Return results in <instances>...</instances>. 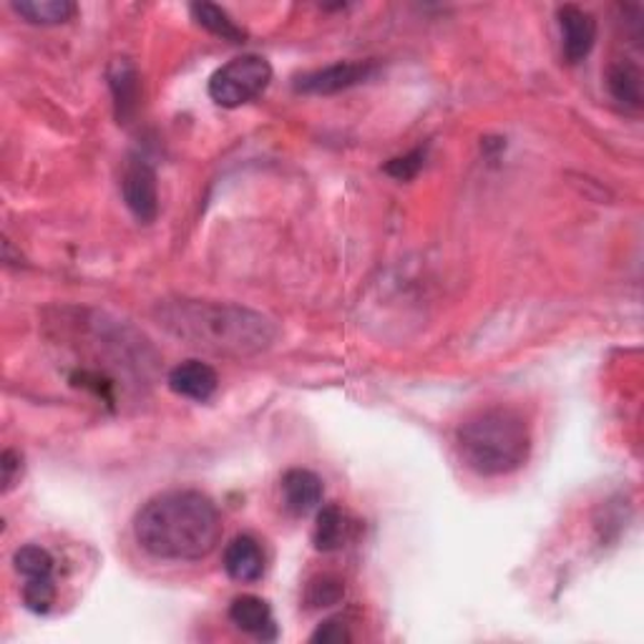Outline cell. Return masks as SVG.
Returning <instances> with one entry per match:
<instances>
[{"label":"cell","instance_id":"6da1fadb","mask_svg":"<svg viewBox=\"0 0 644 644\" xmlns=\"http://www.w3.org/2000/svg\"><path fill=\"white\" fill-rule=\"evenodd\" d=\"M134 536L157 559L199 561L220 544L222 517L201 491H166L141 506L134 519Z\"/></svg>","mask_w":644,"mask_h":644},{"label":"cell","instance_id":"7a4b0ae2","mask_svg":"<svg viewBox=\"0 0 644 644\" xmlns=\"http://www.w3.org/2000/svg\"><path fill=\"white\" fill-rule=\"evenodd\" d=\"M159 322L179 340L214 356L249 358L275 343L277 330L260 312L230 302L174 300L161 302Z\"/></svg>","mask_w":644,"mask_h":644},{"label":"cell","instance_id":"3957f363","mask_svg":"<svg viewBox=\"0 0 644 644\" xmlns=\"http://www.w3.org/2000/svg\"><path fill=\"white\" fill-rule=\"evenodd\" d=\"M456 443L461 461L483 479L509 476L531 454L529 425L511 408H486L466 418Z\"/></svg>","mask_w":644,"mask_h":644},{"label":"cell","instance_id":"277c9868","mask_svg":"<svg viewBox=\"0 0 644 644\" xmlns=\"http://www.w3.org/2000/svg\"><path fill=\"white\" fill-rule=\"evenodd\" d=\"M270 81V61L257 53H247L214 71L212 78H209V96H212L216 107L237 109L268 91Z\"/></svg>","mask_w":644,"mask_h":644},{"label":"cell","instance_id":"5b68a950","mask_svg":"<svg viewBox=\"0 0 644 644\" xmlns=\"http://www.w3.org/2000/svg\"><path fill=\"white\" fill-rule=\"evenodd\" d=\"M377 66L373 61H340L333 66L310 71L295 81V91L300 94H315V96H330L348 91L352 86L366 84L368 78H373Z\"/></svg>","mask_w":644,"mask_h":644},{"label":"cell","instance_id":"8992f818","mask_svg":"<svg viewBox=\"0 0 644 644\" xmlns=\"http://www.w3.org/2000/svg\"><path fill=\"white\" fill-rule=\"evenodd\" d=\"M121 195L136 220L149 224L159 214L157 172L144 159H132L121 176Z\"/></svg>","mask_w":644,"mask_h":644},{"label":"cell","instance_id":"52a82bcc","mask_svg":"<svg viewBox=\"0 0 644 644\" xmlns=\"http://www.w3.org/2000/svg\"><path fill=\"white\" fill-rule=\"evenodd\" d=\"M561 51L569 63L584 61L597 44V18L579 5H561L559 13Z\"/></svg>","mask_w":644,"mask_h":644},{"label":"cell","instance_id":"ba28073f","mask_svg":"<svg viewBox=\"0 0 644 644\" xmlns=\"http://www.w3.org/2000/svg\"><path fill=\"white\" fill-rule=\"evenodd\" d=\"M230 619L232 624L242 630L249 637L262 642H275L280 637L275 615H272L270 604L255 594H242L230 604Z\"/></svg>","mask_w":644,"mask_h":644},{"label":"cell","instance_id":"9c48e42d","mask_svg":"<svg viewBox=\"0 0 644 644\" xmlns=\"http://www.w3.org/2000/svg\"><path fill=\"white\" fill-rule=\"evenodd\" d=\"M166 383L176 396L205 403L216 393L220 377H216V370L212 366H207V362L184 360L169 373Z\"/></svg>","mask_w":644,"mask_h":644},{"label":"cell","instance_id":"30bf717a","mask_svg":"<svg viewBox=\"0 0 644 644\" xmlns=\"http://www.w3.org/2000/svg\"><path fill=\"white\" fill-rule=\"evenodd\" d=\"M224 571L242 584H255L264 577V552L255 536H235L224 549Z\"/></svg>","mask_w":644,"mask_h":644},{"label":"cell","instance_id":"8fae6325","mask_svg":"<svg viewBox=\"0 0 644 644\" xmlns=\"http://www.w3.org/2000/svg\"><path fill=\"white\" fill-rule=\"evenodd\" d=\"M282 498H285L287 511L305 517L315 511L322 501V481L318 473L308 469H289L282 476Z\"/></svg>","mask_w":644,"mask_h":644},{"label":"cell","instance_id":"7c38bea8","mask_svg":"<svg viewBox=\"0 0 644 644\" xmlns=\"http://www.w3.org/2000/svg\"><path fill=\"white\" fill-rule=\"evenodd\" d=\"M607 88L622 107L642 109V71L632 61H617L607 71Z\"/></svg>","mask_w":644,"mask_h":644},{"label":"cell","instance_id":"4fadbf2b","mask_svg":"<svg viewBox=\"0 0 644 644\" xmlns=\"http://www.w3.org/2000/svg\"><path fill=\"white\" fill-rule=\"evenodd\" d=\"M13 11L34 26H59L76 15L71 0H15Z\"/></svg>","mask_w":644,"mask_h":644},{"label":"cell","instance_id":"5bb4252c","mask_svg":"<svg viewBox=\"0 0 644 644\" xmlns=\"http://www.w3.org/2000/svg\"><path fill=\"white\" fill-rule=\"evenodd\" d=\"M189 11H191V15H195V21L199 23V26L207 28L209 34L220 36L222 40H230V44H245L247 40V30L237 26L224 8L214 5V3H195L189 8Z\"/></svg>","mask_w":644,"mask_h":644},{"label":"cell","instance_id":"9a60e30c","mask_svg":"<svg viewBox=\"0 0 644 644\" xmlns=\"http://www.w3.org/2000/svg\"><path fill=\"white\" fill-rule=\"evenodd\" d=\"M111 88H114L116 99V116L128 119L136 109V96H139V76H136L132 63H116L114 71H111Z\"/></svg>","mask_w":644,"mask_h":644},{"label":"cell","instance_id":"2e32d148","mask_svg":"<svg viewBox=\"0 0 644 644\" xmlns=\"http://www.w3.org/2000/svg\"><path fill=\"white\" fill-rule=\"evenodd\" d=\"M13 564L15 571H18L21 577H26V582H30V579H53V557L44 546H21V549L13 554Z\"/></svg>","mask_w":644,"mask_h":644},{"label":"cell","instance_id":"e0dca14e","mask_svg":"<svg viewBox=\"0 0 644 644\" xmlns=\"http://www.w3.org/2000/svg\"><path fill=\"white\" fill-rule=\"evenodd\" d=\"M345 542V517L337 506H325L318 513L315 546L320 552H335Z\"/></svg>","mask_w":644,"mask_h":644},{"label":"cell","instance_id":"ac0fdd59","mask_svg":"<svg viewBox=\"0 0 644 644\" xmlns=\"http://www.w3.org/2000/svg\"><path fill=\"white\" fill-rule=\"evenodd\" d=\"M345 594V586L337 577H318L312 579L310 586H308V594H305V599H308L310 607H333V604H337L343 599Z\"/></svg>","mask_w":644,"mask_h":644},{"label":"cell","instance_id":"d6986e66","mask_svg":"<svg viewBox=\"0 0 644 644\" xmlns=\"http://www.w3.org/2000/svg\"><path fill=\"white\" fill-rule=\"evenodd\" d=\"M55 599L53 579H30L23 584V602L34 615H48Z\"/></svg>","mask_w":644,"mask_h":644},{"label":"cell","instance_id":"ffe728a7","mask_svg":"<svg viewBox=\"0 0 644 644\" xmlns=\"http://www.w3.org/2000/svg\"><path fill=\"white\" fill-rule=\"evenodd\" d=\"M425 164V149H413L410 154L406 157H398V159H391L388 164H385V174H391L393 179L398 182H408L413 179V176L421 172Z\"/></svg>","mask_w":644,"mask_h":644},{"label":"cell","instance_id":"44dd1931","mask_svg":"<svg viewBox=\"0 0 644 644\" xmlns=\"http://www.w3.org/2000/svg\"><path fill=\"white\" fill-rule=\"evenodd\" d=\"M352 634L348 630V624L343 619H325L315 632L310 634V642H322V644H343L350 642Z\"/></svg>","mask_w":644,"mask_h":644},{"label":"cell","instance_id":"7402d4cb","mask_svg":"<svg viewBox=\"0 0 644 644\" xmlns=\"http://www.w3.org/2000/svg\"><path fill=\"white\" fill-rule=\"evenodd\" d=\"M0 469H3V494H8V491L15 486V481H18L21 473H23L21 454H15L13 448L3 450V456H0Z\"/></svg>","mask_w":644,"mask_h":644}]
</instances>
